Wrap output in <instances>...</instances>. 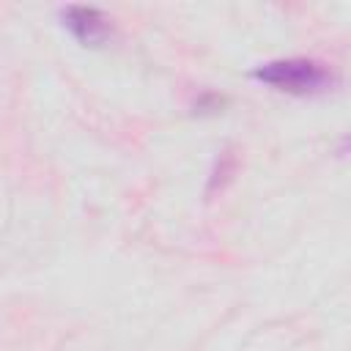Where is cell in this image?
<instances>
[{
    "label": "cell",
    "mask_w": 351,
    "mask_h": 351,
    "mask_svg": "<svg viewBox=\"0 0 351 351\" xmlns=\"http://www.w3.org/2000/svg\"><path fill=\"white\" fill-rule=\"evenodd\" d=\"M63 25L74 33L77 41H82L88 47L104 44L110 38V33H112L110 19L99 8H88V5H69L63 11Z\"/></svg>",
    "instance_id": "2"
},
{
    "label": "cell",
    "mask_w": 351,
    "mask_h": 351,
    "mask_svg": "<svg viewBox=\"0 0 351 351\" xmlns=\"http://www.w3.org/2000/svg\"><path fill=\"white\" fill-rule=\"evenodd\" d=\"M255 80L277 88V90H285V93H299V96H307V93H321L326 88L335 85V77L332 71L318 63V60H307V58H288V60H271V63H263L255 69L252 74Z\"/></svg>",
    "instance_id": "1"
}]
</instances>
